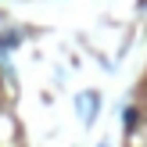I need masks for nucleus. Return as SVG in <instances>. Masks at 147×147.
Instances as JSON below:
<instances>
[{
	"instance_id": "2",
	"label": "nucleus",
	"mask_w": 147,
	"mask_h": 147,
	"mask_svg": "<svg viewBox=\"0 0 147 147\" xmlns=\"http://www.w3.org/2000/svg\"><path fill=\"white\" fill-rule=\"evenodd\" d=\"M22 40H25V32H22V29H4V32H0V57H7L11 50H18Z\"/></svg>"
},
{
	"instance_id": "1",
	"label": "nucleus",
	"mask_w": 147,
	"mask_h": 147,
	"mask_svg": "<svg viewBox=\"0 0 147 147\" xmlns=\"http://www.w3.org/2000/svg\"><path fill=\"white\" fill-rule=\"evenodd\" d=\"M97 93H93V90H86V93H79V97H76V108H79V119H83L86 122V126H90V122L93 119H97Z\"/></svg>"
},
{
	"instance_id": "4",
	"label": "nucleus",
	"mask_w": 147,
	"mask_h": 147,
	"mask_svg": "<svg viewBox=\"0 0 147 147\" xmlns=\"http://www.w3.org/2000/svg\"><path fill=\"white\" fill-rule=\"evenodd\" d=\"M97 147H108V144H97Z\"/></svg>"
},
{
	"instance_id": "3",
	"label": "nucleus",
	"mask_w": 147,
	"mask_h": 147,
	"mask_svg": "<svg viewBox=\"0 0 147 147\" xmlns=\"http://www.w3.org/2000/svg\"><path fill=\"white\" fill-rule=\"evenodd\" d=\"M122 126H126V133H133V129L140 126V111H136L133 104H126V108H122Z\"/></svg>"
}]
</instances>
